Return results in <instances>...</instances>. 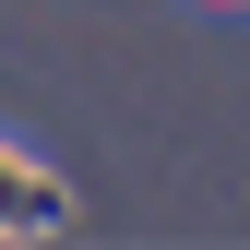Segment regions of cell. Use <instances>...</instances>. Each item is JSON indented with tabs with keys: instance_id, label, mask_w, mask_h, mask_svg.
Wrapping results in <instances>:
<instances>
[{
	"instance_id": "1",
	"label": "cell",
	"mask_w": 250,
	"mask_h": 250,
	"mask_svg": "<svg viewBox=\"0 0 250 250\" xmlns=\"http://www.w3.org/2000/svg\"><path fill=\"white\" fill-rule=\"evenodd\" d=\"M0 227H60V191H48V179H12V167H0Z\"/></svg>"
}]
</instances>
